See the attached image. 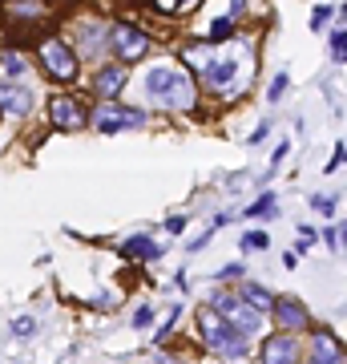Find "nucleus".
Listing matches in <instances>:
<instances>
[{
  "label": "nucleus",
  "instance_id": "1",
  "mask_svg": "<svg viewBox=\"0 0 347 364\" xmlns=\"http://www.w3.org/2000/svg\"><path fill=\"white\" fill-rule=\"evenodd\" d=\"M145 85L154 93V102L166 105V109H190L194 105V81L182 69H154L145 77Z\"/></svg>",
  "mask_w": 347,
  "mask_h": 364
},
{
  "label": "nucleus",
  "instance_id": "2",
  "mask_svg": "<svg viewBox=\"0 0 347 364\" xmlns=\"http://www.w3.org/2000/svg\"><path fill=\"white\" fill-rule=\"evenodd\" d=\"M198 336L219 352V356H231V360L246 356V336H238L214 308H210V312H198Z\"/></svg>",
  "mask_w": 347,
  "mask_h": 364
},
{
  "label": "nucleus",
  "instance_id": "3",
  "mask_svg": "<svg viewBox=\"0 0 347 364\" xmlns=\"http://www.w3.org/2000/svg\"><path fill=\"white\" fill-rule=\"evenodd\" d=\"M214 312H219L238 336H255L258 328H263V316H258L255 308H246L234 291H219V296H214Z\"/></svg>",
  "mask_w": 347,
  "mask_h": 364
},
{
  "label": "nucleus",
  "instance_id": "4",
  "mask_svg": "<svg viewBox=\"0 0 347 364\" xmlns=\"http://www.w3.org/2000/svg\"><path fill=\"white\" fill-rule=\"evenodd\" d=\"M93 126L101 134H121V130H138L145 126V114L133 105H117V102H101V109L93 114Z\"/></svg>",
  "mask_w": 347,
  "mask_h": 364
},
{
  "label": "nucleus",
  "instance_id": "5",
  "mask_svg": "<svg viewBox=\"0 0 347 364\" xmlns=\"http://www.w3.org/2000/svg\"><path fill=\"white\" fill-rule=\"evenodd\" d=\"M40 61H45V69H49L57 81L77 77V53L69 49V45H61V41H45V45H40Z\"/></svg>",
  "mask_w": 347,
  "mask_h": 364
},
{
  "label": "nucleus",
  "instance_id": "6",
  "mask_svg": "<svg viewBox=\"0 0 347 364\" xmlns=\"http://www.w3.org/2000/svg\"><path fill=\"white\" fill-rule=\"evenodd\" d=\"M109 45H114V53L121 61H138V57H145V49H150V37L133 25H114L109 28Z\"/></svg>",
  "mask_w": 347,
  "mask_h": 364
},
{
  "label": "nucleus",
  "instance_id": "7",
  "mask_svg": "<svg viewBox=\"0 0 347 364\" xmlns=\"http://www.w3.org/2000/svg\"><path fill=\"white\" fill-rule=\"evenodd\" d=\"M49 114H53V126H57V130H81V126H85V109H81L73 97H53Z\"/></svg>",
  "mask_w": 347,
  "mask_h": 364
},
{
  "label": "nucleus",
  "instance_id": "8",
  "mask_svg": "<svg viewBox=\"0 0 347 364\" xmlns=\"http://www.w3.org/2000/svg\"><path fill=\"white\" fill-rule=\"evenodd\" d=\"M270 312H275V320L291 332V328H307V308L299 304V299H291V296H279L275 304H270Z\"/></svg>",
  "mask_w": 347,
  "mask_h": 364
},
{
  "label": "nucleus",
  "instance_id": "9",
  "mask_svg": "<svg viewBox=\"0 0 347 364\" xmlns=\"http://www.w3.org/2000/svg\"><path fill=\"white\" fill-rule=\"evenodd\" d=\"M263 364H299V344L291 336H270L263 348Z\"/></svg>",
  "mask_w": 347,
  "mask_h": 364
},
{
  "label": "nucleus",
  "instance_id": "10",
  "mask_svg": "<svg viewBox=\"0 0 347 364\" xmlns=\"http://www.w3.org/2000/svg\"><path fill=\"white\" fill-rule=\"evenodd\" d=\"M234 73H238V61H234V57H214V61L206 65V81H210L214 90H226L234 81Z\"/></svg>",
  "mask_w": 347,
  "mask_h": 364
},
{
  "label": "nucleus",
  "instance_id": "11",
  "mask_svg": "<svg viewBox=\"0 0 347 364\" xmlns=\"http://www.w3.org/2000/svg\"><path fill=\"white\" fill-rule=\"evenodd\" d=\"M0 105L9 109V114H28L33 109V93L25 90V85H0Z\"/></svg>",
  "mask_w": 347,
  "mask_h": 364
},
{
  "label": "nucleus",
  "instance_id": "12",
  "mask_svg": "<svg viewBox=\"0 0 347 364\" xmlns=\"http://www.w3.org/2000/svg\"><path fill=\"white\" fill-rule=\"evenodd\" d=\"M307 364H343V356H339V344L331 340V332H315V352H311Z\"/></svg>",
  "mask_w": 347,
  "mask_h": 364
},
{
  "label": "nucleus",
  "instance_id": "13",
  "mask_svg": "<svg viewBox=\"0 0 347 364\" xmlns=\"http://www.w3.org/2000/svg\"><path fill=\"white\" fill-rule=\"evenodd\" d=\"M121 255H126V259H142V263H150V259H158V255H162V247H158L154 239H145V235H133V239H126Z\"/></svg>",
  "mask_w": 347,
  "mask_h": 364
},
{
  "label": "nucleus",
  "instance_id": "14",
  "mask_svg": "<svg viewBox=\"0 0 347 364\" xmlns=\"http://www.w3.org/2000/svg\"><path fill=\"white\" fill-rule=\"evenodd\" d=\"M121 85H126V69H121V65H109V69L97 73V90H101L109 102H114V93L121 90Z\"/></svg>",
  "mask_w": 347,
  "mask_h": 364
},
{
  "label": "nucleus",
  "instance_id": "15",
  "mask_svg": "<svg viewBox=\"0 0 347 364\" xmlns=\"http://www.w3.org/2000/svg\"><path fill=\"white\" fill-rule=\"evenodd\" d=\"M238 299H243L246 308H255L258 316H263V312L270 308V304H275V296H270L267 287H258V284H246V287H243V296H238Z\"/></svg>",
  "mask_w": 347,
  "mask_h": 364
},
{
  "label": "nucleus",
  "instance_id": "16",
  "mask_svg": "<svg viewBox=\"0 0 347 364\" xmlns=\"http://www.w3.org/2000/svg\"><path fill=\"white\" fill-rule=\"evenodd\" d=\"M0 65H4V73H9V77H21V73H25L21 53H4V57H0Z\"/></svg>",
  "mask_w": 347,
  "mask_h": 364
},
{
  "label": "nucleus",
  "instance_id": "17",
  "mask_svg": "<svg viewBox=\"0 0 347 364\" xmlns=\"http://www.w3.org/2000/svg\"><path fill=\"white\" fill-rule=\"evenodd\" d=\"M331 57L335 61H347V33L343 28H335L331 33Z\"/></svg>",
  "mask_w": 347,
  "mask_h": 364
},
{
  "label": "nucleus",
  "instance_id": "18",
  "mask_svg": "<svg viewBox=\"0 0 347 364\" xmlns=\"http://www.w3.org/2000/svg\"><path fill=\"white\" fill-rule=\"evenodd\" d=\"M267 243H270V235H267V231H250V235L243 239V247H246V251H263Z\"/></svg>",
  "mask_w": 347,
  "mask_h": 364
},
{
  "label": "nucleus",
  "instance_id": "19",
  "mask_svg": "<svg viewBox=\"0 0 347 364\" xmlns=\"http://www.w3.org/2000/svg\"><path fill=\"white\" fill-rule=\"evenodd\" d=\"M186 61H190L194 69H206L210 61H214V57H210V49L202 45V49H190V53H186Z\"/></svg>",
  "mask_w": 347,
  "mask_h": 364
},
{
  "label": "nucleus",
  "instance_id": "20",
  "mask_svg": "<svg viewBox=\"0 0 347 364\" xmlns=\"http://www.w3.org/2000/svg\"><path fill=\"white\" fill-rule=\"evenodd\" d=\"M234 33V25L231 21H226V16H222V21H214V25H210V41H226Z\"/></svg>",
  "mask_w": 347,
  "mask_h": 364
},
{
  "label": "nucleus",
  "instance_id": "21",
  "mask_svg": "<svg viewBox=\"0 0 347 364\" xmlns=\"http://www.w3.org/2000/svg\"><path fill=\"white\" fill-rule=\"evenodd\" d=\"M150 320H154V308H150V304H142V308L133 312V328H150Z\"/></svg>",
  "mask_w": 347,
  "mask_h": 364
},
{
  "label": "nucleus",
  "instance_id": "22",
  "mask_svg": "<svg viewBox=\"0 0 347 364\" xmlns=\"http://www.w3.org/2000/svg\"><path fill=\"white\" fill-rule=\"evenodd\" d=\"M283 90H287V73H279V77L270 81V93H267V97H270V102H279V97H283Z\"/></svg>",
  "mask_w": 347,
  "mask_h": 364
},
{
  "label": "nucleus",
  "instance_id": "23",
  "mask_svg": "<svg viewBox=\"0 0 347 364\" xmlns=\"http://www.w3.org/2000/svg\"><path fill=\"white\" fill-rule=\"evenodd\" d=\"M270 207H275V195H263V198H258V203H255V207L246 210V215H267Z\"/></svg>",
  "mask_w": 347,
  "mask_h": 364
},
{
  "label": "nucleus",
  "instance_id": "24",
  "mask_svg": "<svg viewBox=\"0 0 347 364\" xmlns=\"http://www.w3.org/2000/svg\"><path fill=\"white\" fill-rule=\"evenodd\" d=\"M13 332H16V336H33V332H37V324H33V320H16Z\"/></svg>",
  "mask_w": 347,
  "mask_h": 364
},
{
  "label": "nucleus",
  "instance_id": "25",
  "mask_svg": "<svg viewBox=\"0 0 347 364\" xmlns=\"http://www.w3.org/2000/svg\"><path fill=\"white\" fill-rule=\"evenodd\" d=\"M311 207H315V210H323V215H331V210H335V198H311Z\"/></svg>",
  "mask_w": 347,
  "mask_h": 364
},
{
  "label": "nucleus",
  "instance_id": "26",
  "mask_svg": "<svg viewBox=\"0 0 347 364\" xmlns=\"http://www.w3.org/2000/svg\"><path fill=\"white\" fill-rule=\"evenodd\" d=\"M166 231H170V235H182V231H186V219H182V215H174V219H166Z\"/></svg>",
  "mask_w": 347,
  "mask_h": 364
},
{
  "label": "nucleus",
  "instance_id": "27",
  "mask_svg": "<svg viewBox=\"0 0 347 364\" xmlns=\"http://www.w3.org/2000/svg\"><path fill=\"white\" fill-rule=\"evenodd\" d=\"M339 162H343V146H335V158L327 162V174H331V170H339Z\"/></svg>",
  "mask_w": 347,
  "mask_h": 364
},
{
  "label": "nucleus",
  "instance_id": "28",
  "mask_svg": "<svg viewBox=\"0 0 347 364\" xmlns=\"http://www.w3.org/2000/svg\"><path fill=\"white\" fill-rule=\"evenodd\" d=\"M327 16H331V9H315V21H311V25L319 28V25H323V21H327Z\"/></svg>",
  "mask_w": 347,
  "mask_h": 364
},
{
  "label": "nucleus",
  "instance_id": "29",
  "mask_svg": "<svg viewBox=\"0 0 347 364\" xmlns=\"http://www.w3.org/2000/svg\"><path fill=\"white\" fill-rule=\"evenodd\" d=\"M178 4H182V9H190V4H198V0H178Z\"/></svg>",
  "mask_w": 347,
  "mask_h": 364
}]
</instances>
